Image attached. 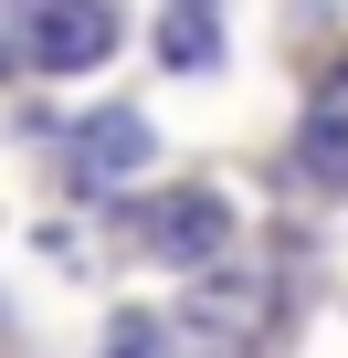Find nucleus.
I'll return each mask as SVG.
<instances>
[{
  "instance_id": "7ed1b4c3",
  "label": "nucleus",
  "mask_w": 348,
  "mask_h": 358,
  "mask_svg": "<svg viewBox=\"0 0 348 358\" xmlns=\"http://www.w3.org/2000/svg\"><path fill=\"white\" fill-rule=\"evenodd\" d=\"M264 327H274V285H264V274H211V285L180 306V327H169V337H201V348L232 358V348H253Z\"/></svg>"
},
{
  "instance_id": "f257e3e1",
  "label": "nucleus",
  "mask_w": 348,
  "mask_h": 358,
  "mask_svg": "<svg viewBox=\"0 0 348 358\" xmlns=\"http://www.w3.org/2000/svg\"><path fill=\"white\" fill-rule=\"evenodd\" d=\"M116 53V0H32L22 11V64L32 74H95Z\"/></svg>"
},
{
  "instance_id": "0eeeda50",
  "label": "nucleus",
  "mask_w": 348,
  "mask_h": 358,
  "mask_svg": "<svg viewBox=\"0 0 348 358\" xmlns=\"http://www.w3.org/2000/svg\"><path fill=\"white\" fill-rule=\"evenodd\" d=\"M106 358H180V337H169L158 316H116L106 327Z\"/></svg>"
},
{
  "instance_id": "6e6552de",
  "label": "nucleus",
  "mask_w": 348,
  "mask_h": 358,
  "mask_svg": "<svg viewBox=\"0 0 348 358\" xmlns=\"http://www.w3.org/2000/svg\"><path fill=\"white\" fill-rule=\"evenodd\" d=\"M22 11H32V0H22Z\"/></svg>"
},
{
  "instance_id": "423d86ee",
  "label": "nucleus",
  "mask_w": 348,
  "mask_h": 358,
  "mask_svg": "<svg viewBox=\"0 0 348 358\" xmlns=\"http://www.w3.org/2000/svg\"><path fill=\"white\" fill-rule=\"evenodd\" d=\"M158 64H169V74H211V64H222V32H211V0H180V11L158 22Z\"/></svg>"
},
{
  "instance_id": "f03ea898",
  "label": "nucleus",
  "mask_w": 348,
  "mask_h": 358,
  "mask_svg": "<svg viewBox=\"0 0 348 358\" xmlns=\"http://www.w3.org/2000/svg\"><path fill=\"white\" fill-rule=\"evenodd\" d=\"M137 243H148L158 264L201 274V264H222V243H232V201H222V190H169V201H148Z\"/></svg>"
},
{
  "instance_id": "39448f33",
  "label": "nucleus",
  "mask_w": 348,
  "mask_h": 358,
  "mask_svg": "<svg viewBox=\"0 0 348 358\" xmlns=\"http://www.w3.org/2000/svg\"><path fill=\"white\" fill-rule=\"evenodd\" d=\"M295 158H306V179L348 190V53L316 74V95H306V127H295Z\"/></svg>"
},
{
  "instance_id": "20e7f679",
  "label": "nucleus",
  "mask_w": 348,
  "mask_h": 358,
  "mask_svg": "<svg viewBox=\"0 0 348 358\" xmlns=\"http://www.w3.org/2000/svg\"><path fill=\"white\" fill-rule=\"evenodd\" d=\"M148 158H158V127L137 106H106V116L74 127V190H116V179H137Z\"/></svg>"
}]
</instances>
